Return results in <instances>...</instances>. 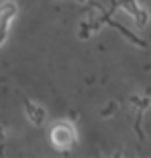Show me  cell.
Here are the masks:
<instances>
[{"label": "cell", "mask_w": 151, "mask_h": 158, "mask_svg": "<svg viewBox=\"0 0 151 158\" xmlns=\"http://www.w3.org/2000/svg\"><path fill=\"white\" fill-rule=\"evenodd\" d=\"M25 107H27V117H29L31 123L41 125V123L45 121V111H43L39 105H33L31 101H27V103H25Z\"/></svg>", "instance_id": "cell-3"}, {"label": "cell", "mask_w": 151, "mask_h": 158, "mask_svg": "<svg viewBox=\"0 0 151 158\" xmlns=\"http://www.w3.org/2000/svg\"><path fill=\"white\" fill-rule=\"evenodd\" d=\"M4 39H6V33H0V45L4 43Z\"/></svg>", "instance_id": "cell-8"}, {"label": "cell", "mask_w": 151, "mask_h": 158, "mask_svg": "<svg viewBox=\"0 0 151 158\" xmlns=\"http://www.w3.org/2000/svg\"><path fill=\"white\" fill-rule=\"evenodd\" d=\"M118 4H121L122 8H125V10H127L129 15H131V17H133L135 12L139 10V4H137L135 0H118Z\"/></svg>", "instance_id": "cell-6"}, {"label": "cell", "mask_w": 151, "mask_h": 158, "mask_svg": "<svg viewBox=\"0 0 151 158\" xmlns=\"http://www.w3.org/2000/svg\"><path fill=\"white\" fill-rule=\"evenodd\" d=\"M112 109H114V103H110V105H108V109H106V111H102V115H110Z\"/></svg>", "instance_id": "cell-7"}, {"label": "cell", "mask_w": 151, "mask_h": 158, "mask_svg": "<svg viewBox=\"0 0 151 158\" xmlns=\"http://www.w3.org/2000/svg\"><path fill=\"white\" fill-rule=\"evenodd\" d=\"M110 25H112V27H116V29L121 31V33H122L125 37H127L129 41H133L135 45H139V47H147V43H145V41H143V39H139V37H135L133 33H131V31H127V29H125V27H122L121 23H116V21H110Z\"/></svg>", "instance_id": "cell-4"}, {"label": "cell", "mask_w": 151, "mask_h": 158, "mask_svg": "<svg viewBox=\"0 0 151 158\" xmlns=\"http://www.w3.org/2000/svg\"><path fill=\"white\" fill-rule=\"evenodd\" d=\"M78 140V134H76V127L72 123H57L55 127L51 129V142L53 146L59 148V150H68L72 148Z\"/></svg>", "instance_id": "cell-1"}, {"label": "cell", "mask_w": 151, "mask_h": 158, "mask_svg": "<svg viewBox=\"0 0 151 158\" xmlns=\"http://www.w3.org/2000/svg\"><path fill=\"white\" fill-rule=\"evenodd\" d=\"M17 15V4L14 2H4L0 4V33H6L10 27V21Z\"/></svg>", "instance_id": "cell-2"}, {"label": "cell", "mask_w": 151, "mask_h": 158, "mask_svg": "<svg viewBox=\"0 0 151 158\" xmlns=\"http://www.w3.org/2000/svg\"><path fill=\"white\" fill-rule=\"evenodd\" d=\"M133 19H135V25L139 27V29H143L147 23H149V12L147 10H143V8H139V10L133 15Z\"/></svg>", "instance_id": "cell-5"}]
</instances>
